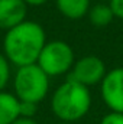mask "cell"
Returning a JSON list of instances; mask_svg holds the SVG:
<instances>
[{
  "mask_svg": "<svg viewBox=\"0 0 123 124\" xmlns=\"http://www.w3.org/2000/svg\"><path fill=\"white\" fill-rule=\"evenodd\" d=\"M46 33L35 20H25L6 31L3 38V54L16 68L36 63L45 43Z\"/></svg>",
  "mask_w": 123,
  "mask_h": 124,
  "instance_id": "6da1fadb",
  "label": "cell"
},
{
  "mask_svg": "<svg viewBox=\"0 0 123 124\" xmlns=\"http://www.w3.org/2000/svg\"><path fill=\"white\" fill-rule=\"evenodd\" d=\"M91 102L90 90L68 78L60 84L52 94L51 111L60 121L72 124L88 114Z\"/></svg>",
  "mask_w": 123,
  "mask_h": 124,
  "instance_id": "7a4b0ae2",
  "label": "cell"
},
{
  "mask_svg": "<svg viewBox=\"0 0 123 124\" xmlns=\"http://www.w3.org/2000/svg\"><path fill=\"white\" fill-rule=\"evenodd\" d=\"M12 81L13 94L19 101L39 104L49 93V77L38 63L18 68Z\"/></svg>",
  "mask_w": 123,
  "mask_h": 124,
  "instance_id": "3957f363",
  "label": "cell"
},
{
  "mask_svg": "<svg viewBox=\"0 0 123 124\" xmlns=\"http://www.w3.org/2000/svg\"><path fill=\"white\" fill-rule=\"evenodd\" d=\"M36 63L42 71L51 77H61L70 74L75 63V55L70 43L65 40H49L45 43Z\"/></svg>",
  "mask_w": 123,
  "mask_h": 124,
  "instance_id": "277c9868",
  "label": "cell"
},
{
  "mask_svg": "<svg viewBox=\"0 0 123 124\" xmlns=\"http://www.w3.org/2000/svg\"><path fill=\"white\" fill-rule=\"evenodd\" d=\"M106 74V65L98 56L86 55L75 61L72 69L68 74V78L90 88L93 85L100 84Z\"/></svg>",
  "mask_w": 123,
  "mask_h": 124,
  "instance_id": "5b68a950",
  "label": "cell"
},
{
  "mask_svg": "<svg viewBox=\"0 0 123 124\" xmlns=\"http://www.w3.org/2000/svg\"><path fill=\"white\" fill-rule=\"evenodd\" d=\"M100 94L110 111L123 113V66L107 71L100 82Z\"/></svg>",
  "mask_w": 123,
  "mask_h": 124,
  "instance_id": "8992f818",
  "label": "cell"
},
{
  "mask_svg": "<svg viewBox=\"0 0 123 124\" xmlns=\"http://www.w3.org/2000/svg\"><path fill=\"white\" fill-rule=\"evenodd\" d=\"M28 4L23 0H0V29L9 31L26 20Z\"/></svg>",
  "mask_w": 123,
  "mask_h": 124,
  "instance_id": "52a82bcc",
  "label": "cell"
},
{
  "mask_svg": "<svg viewBox=\"0 0 123 124\" xmlns=\"http://www.w3.org/2000/svg\"><path fill=\"white\" fill-rule=\"evenodd\" d=\"M20 101L7 91H0V124H12L20 117Z\"/></svg>",
  "mask_w": 123,
  "mask_h": 124,
  "instance_id": "ba28073f",
  "label": "cell"
},
{
  "mask_svg": "<svg viewBox=\"0 0 123 124\" xmlns=\"http://www.w3.org/2000/svg\"><path fill=\"white\" fill-rule=\"evenodd\" d=\"M55 4L62 16L71 20L84 17L91 7L90 0H55Z\"/></svg>",
  "mask_w": 123,
  "mask_h": 124,
  "instance_id": "9c48e42d",
  "label": "cell"
},
{
  "mask_svg": "<svg viewBox=\"0 0 123 124\" xmlns=\"http://www.w3.org/2000/svg\"><path fill=\"white\" fill-rule=\"evenodd\" d=\"M88 19H90V23L96 28H104V26H109L112 23V20L114 19V15L112 12V7L109 3H97L90 7L88 10Z\"/></svg>",
  "mask_w": 123,
  "mask_h": 124,
  "instance_id": "30bf717a",
  "label": "cell"
},
{
  "mask_svg": "<svg viewBox=\"0 0 123 124\" xmlns=\"http://www.w3.org/2000/svg\"><path fill=\"white\" fill-rule=\"evenodd\" d=\"M12 79V63L0 52V91H4L7 84Z\"/></svg>",
  "mask_w": 123,
  "mask_h": 124,
  "instance_id": "8fae6325",
  "label": "cell"
},
{
  "mask_svg": "<svg viewBox=\"0 0 123 124\" xmlns=\"http://www.w3.org/2000/svg\"><path fill=\"white\" fill-rule=\"evenodd\" d=\"M20 117H28V118H35V114L38 111V104L35 102H26L20 101Z\"/></svg>",
  "mask_w": 123,
  "mask_h": 124,
  "instance_id": "7c38bea8",
  "label": "cell"
},
{
  "mask_svg": "<svg viewBox=\"0 0 123 124\" xmlns=\"http://www.w3.org/2000/svg\"><path fill=\"white\" fill-rule=\"evenodd\" d=\"M100 124H123V113L110 111L100 120Z\"/></svg>",
  "mask_w": 123,
  "mask_h": 124,
  "instance_id": "4fadbf2b",
  "label": "cell"
},
{
  "mask_svg": "<svg viewBox=\"0 0 123 124\" xmlns=\"http://www.w3.org/2000/svg\"><path fill=\"white\" fill-rule=\"evenodd\" d=\"M109 4L112 7L114 17L123 20V0H109Z\"/></svg>",
  "mask_w": 123,
  "mask_h": 124,
  "instance_id": "5bb4252c",
  "label": "cell"
},
{
  "mask_svg": "<svg viewBox=\"0 0 123 124\" xmlns=\"http://www.w3.org/2000/svg\"><path fill=\"white\" fill-rule=\"evenodd\" d=\"M12 124H39L35 118H28V117H18Z\"/></svg>",
  "mask_w": 123,
  "mask_h": 124,
  "instance_id": "9a60e30c",
  "label": "cell"
},
{
  "mask_svg": "<svg viewBox=\"0 0 123 124\" xmlns=\"http://www.w3.org/2000/svg\"><path fill=\"white\" fill-rule=\"evenodd\" d=\"M28 6H33V7H36V6H42V4H45V3H48L49 0H23Z\"/></svg>",
  "mask_w": 123,
  "mask_h": 124,
  "instance_id": "2e32d148",
  "label": "cell"
},
{
  "mask_svg": "<svg viewBox=\"0 0 123 124\" xmlns=\"http://www.w3.org/2000/svg\"><path fill=\"white\" fill-rule=\"evenodd\" d=\"M57 124H70V123H64V121H60V123H57Z\"/></svg>",
  "mask_w": 123,
  "mask_h": 124,
  "instance_id": "e0dca14e",
  "label": "cell"
},
{
  "mask_svg": "<svg viewBox=\"0 0 123 124\" xmlns=\"http://www.w3.org/2000/svg\"><path fill=\"white\" fill-rule=\"evenodd\" d=\"M103 1H109V0H103Z\"/></svg>",
  "mask_w": 123,
  "mask_h": 124,
  "instance_id": "ac0fdd59",
  "label": "cell"
}]
</instances>
